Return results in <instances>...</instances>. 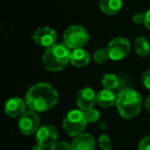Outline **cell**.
Instances as JSON below:
<instances>
[{
	"label": "cell",
	"mask_w": 150,
	"mask_h": 150,
	"mask_svg": "<svg viewBox=\"0 0 150 150\" xmlns=\"http://www.w3.org/2000/svg\"><path fill=\"white\" fill-rule=\"evenodd\" d=\"M59 100V94L52 86L45 82H38L28 90L26 104L34 112H45L54 108Z\"/></svg>",
	"instance_id": "6da1fadb"
},
{
	"label": "cell",
	"mask_w": 150,
	"mask_h": 150,
	"mask_svg": "<svg viewBox=\"0 0 150 150\" xmlns=\"http://www.w3.org/2000/svg\"><path fill=\"white\" fill-rule=\"evenodd\" d=\"M71 48L65 43H54L47 47L42 56V64L50 72H58L64 69L70 62Z\"/></svg>",
	"instance_id": "7a4b0ae2"
},
{
	"label": "cell",
	"mask_w": 150,
	"mask_h": 150,
	"mask_svg": "<svg viewBox=\"0 0 150 150\" xmlns=\"http://www.w3.org/2000/svg\"><path fill=\"white\" fill-rule=\"evenodd\" d=\"M116 107L120 116L125 119L136 117L141 111L142 97L133 88H123L117 95Z\"/></svg>",
	"instance_id": "3957f363"
},
{
	"label": "cell",
	"mask_w": 150,
	"mask_h": 150,
	"mask_svg": "<svg viewBox=\"0 0 150 150\" xmlns=\"http://www.w3.org/2000/svg\"><path fill=\"white\" fill-rule=\"evenodd\" d=\"M88 123L86 112L82 110H71L65 116L63 120V129L71 137H76L83 133Z\"/></svg>",
	"instance_id": "277c9868"
},
{
	"label": "cell",
	"mask_w": 150,
	"mask_h": 150,
	"mask_svg": "<svg viewBox=\"0 0 150 150\" xmlns=\"http://www.w3.org/2000/svg\"><path fill=\"white\" fill-rule=\"evenodd\" d=\"M64 43L71 50L83 48L88 41V34L82 26L73 25L67 28L63 34Z\"/></svg>",
	"instance_id": "5b68a950"
},
{
	"label": "cell",
	"mask_w": 150,
	"mask_h": 150,
	"mask_svg": "<svg viewBox=\"0 0 150 150\" xmlns=\"http://www.w3.org/2000/svg\"><path fill=\"white\" fill-rule=\"evenodd\" d=\"M18 127L23 135L32 136L37 133L40 127V120L36 112L30 110L25 111L18 120Z\"/></svg>",
	"instance_id": "8992f818"
},
{
	"label": "cell",
	"mask_w": 150,
	"mask_h": 150,
	"mask_svg": "<svg viewBox=\"0 0 150 150\" xmlns=\"http://www.w3.org/2000/svg\"><path fill=\"white\" fill-rule=\"evenodd\" d=\"M131 50V44L127 38L116 37L109 42L107 52L109 59L112 61H120L129 54Z\"/></svg>",
	"instance_id": "52a82bcc"
},
{
	"label": "cell",
	"mask_w": 150,
	"mask_h": 150,
	"mask_svg": "<svg viewBox=\"0 0 150 150\" xmlns=\"http://www.w3.org/2000/svg\"><path fill=\"white\" fill-rule=\"evenodd\" d=\"M36 135L37 145L43 148H50L57 143L58 140V131L54 125H45L39 127Z\"/></svg>",
	"instance_id": "ba28073f"
},
{
	"label": "cell",
	"mask_w": 150,
	"mask_h": 150,
	"mask_svg": "<svg viewBox=\"0 0 150 150\" xmlns=\"http://www.w3.org/2000/svg\"><path fill=\"white\" fill-rule=\"evenodd\" d=\"M33 40L41 47H50L57 41V33L50 27H40L34 32Z\"/></svg>",
	"instance_id": "9c48e42d"
},
{
	"label": "cell",
	"mask_w": 150,
	"mask_h": 150,
	"mask_svg": "<svg viewBox=\"0 0 150 150\" xmlns=\"http://www.w3.org/2000/svg\"><path fill=\"white\" fill-rule=\"evenodd\" d=\"M76 103L78 108L86 112L94 108V105L97 103V95L91 88H81L77 94Z\"/></svg>",
	"instance_id": "30bf717a"
},
{
	"label": "cell",
	"mask_w": 150,
	"mask_h": 150,
	"mask_svg": "<svg viewBox=\"0 0 150 150\" xmlns=\"http://www.w3.org/2000/svg\"><path fill=\"white\" fill-rule=\"evenodd\" d=\"M26 101H24L23 99L18 98H11L6 101L4 105V112L7 116L11 117V118H15V117L21 116L24 112H25L26 109Z\"/></svg>",
	"instance_id": "8fae6325"
},
{
	"label": "cell",
	"mask_w": 150,
	"mask_h": 150,
	"mask_svg": "<svg viewBox=\"0 0 150 150\" xmlns=\"http://www.w3.org/2000/svg\"><path fill=\"white\" fill-rule=\"evenodd\" d=\"M96 141L88 133H82L76 136L71 144L72 150H95Z\"/></svg>",
	"instance_id": "7c38bea8"
},
{
	"label": "cell",
	"mask_w": 150,
	"mask_h": 150,
	"mask_svg": "<svg viewBox=\"0 0 150 150\" xmlns=\"http://www.w3.org/2000/svg\"><path fill=\"white\" fill-rule=\"evenodd\" d=\"M117 96L112 90H104L100 91L97 94V104L102 108H110L116 103Z\"/></svg>",
	"instance_id": "4fadbf2b"
},
{
	"label": "cell",
	"mask_w": 150,
	"mask_h": 150,
	"mask_svg": "<svg viewBox=\"0 0 150 150\" xmlns=\"http://www.w3.org/2000/svg\"><path fill=\"white\" fill-rule=\"evenodd\" d=\"M90 62V54L84 48H76L71 52L70 63L76 68L86 67Z\"/></svg>",
	"instance_id": "5bb4252c"
},
{
	"label": "cell",
	"mask_w": 150,
	"mask_h": 150,
	"mask_svg": "<svg viewBox=\"0 0 150 150\" xmlns=\"http://www.w3.org/2000/svg\"><path fill=\"white\" fill-rule=\"evenodd\" d=\"M99 6L104 13L114 16L120 11L122 7V0H99Z\"/></svg>",
	"instance_id": "9a60e30c"
},
{
	"label": "cell",
	"mask_w": 150,
	"mask_h": 150,
	"mask_svg": "<svg viewBox=\"0 0 150 150\" xmlns=\"http://www.w3.org/2000/svg\"><path fill=\"white\" fill-rule=\"evenodd\" d=\"M135 50L139 57L145 58L150 52V43L144 36H139L135 40Z\"/></svg>",
	"instance_id": "2e32d148"
},
{
	"label": "cell",
	"mask_w": 150,
	"mask_h": 150,
	"mask_svg": "<svg viewBox=\"0 0 150 150\" xmlns=\"http://www.w3.org/2000/svg\"><path fill=\"white\" fill-rule=\"evenodd\" d=\"M102 86H104V88H107V90H115L119 86L120 84V80L117 77L115 74H112V73H107L103 76L102 80Z\"/></svg>",
	"instance_id": "e0dca14e"
},
{
	"label": "cell",
	"mask_w": 150,
	"mask_h": 150,
	"mask_svg": "<svg viewBox=\"0 0 150 150\" xmlns=\"http://www.w3.org/2000/svg\"><path fill=\"white\" fill-rule=\"evenodd\" d=\"M93 58H94L95 62L98 63V64H102V63L106 62L109 59V54L107 50L105 48H98V50H95L94 54H93Z\"/></svg>",
	"instance_id": "ac0fdd59"
},
{
	"label": "cell",
	"mask_w": 150,
	"mask_h": 150,
	"mask_svg": "<svg viewBox=\"0 0 150 150\" xmlns=\"http://www.w3.org/2000/svg\"><path fill=\"white\" fill-rule=\"evenodd\" d=\"M99 146H100L101 150H111V140L110 137L105 134H102V135L99 137Z\"/></svg>",
	"instance_id": "d6986e66"
},
{
	"label": "cell",
	"mask_w": 150,
	"mask_h": 150,
	"mask_svg": "<svg viewBox=\"0 0 150 150\" xmlns=\"http://www.w3.org/2000/svg\"><path fill=\"white\" fill-rule=\"evenodd\" d=\"M86 117L88 119V122H97L100 118V112L97 109H91L86 111Z\"/></svg>",
	"instance_id": "ffe728a7"
},
{
	"label": "cell",
	"mask_w": 150,
	"mask_h": 150,
	"mask_svg": "<svg viewBox=\"0 0 150 150\" xmlns=\"http://www.w3.org/2000/svg\"><path fill=\"white\" fill-rule=\"evenodd\" d=\"M50 150H72V149H71L70 144H68L65 141H61V142H57L54 145H52L50 148Z\"/></svg>",
	"instance_id": "44dd1931"
},
{
	"label": "cell",
	"mask_w": 150,
	"mask_h": 150,
	"mask_svg": "<svg viewBox=\"0 0 150 150\" xmlns=\"http://www.w3.org/2000/svg\"><path fill=\"white\" fill-rule=\"evenodd\" d=\"M138 150H150V136L143 138L139 142L138 145Z\"/></svg>",
	"instance_id": "7402d4cb"
},
{
	"label": "cell",
	"mask_w": 150,
	"mask_h": 150,
	"mask_svg": "<svg viewBox=\"0 0 150 150\" xmlns=\"http://www.w3.org/2000/svg\"><path fill=\"white\" fill-rule=\"evenodd\" d=\"M142 83L145 86V88L150 91V69L146 70L142 75Z\"/></svg>",
	"instance_id": "603a6c76"
},
{
	"label": "cell",
	"mask_w": 150,
	"mask_h": 150,
	"mask_svg": "<svg viewBox=\"0 0 150 150\" xmlns=\"http://www.w3.org/2000/svg\"><path fill=\"white\" fill-rule=\"evenodd\" d=\"M144 21H145V13H137L133 16V22L137 25L144 24Z\"/></svg>",
	"instance_id": "cb8c5ba5"
},
{
	"label": "cell",
	"mask_w": 150,
	"mask_h": 150,
	"mask_svg": "<svg viewBox=\"0 0 150 150\" xmlns=\"http://www.w3.org/2000/svg\"><path fill=\"white\" fill-rule=\"evenodd\" d=\"M144 26L150 30V9H148L145 13V21H144Z\"/></svg>",
	"instance_id": "d4e9b609"
},
{
	"label": "cell",
	"mask_w": 150,
	"mask_h": 150,
	"mask_svg": "<svg viewBox=\"0 0 150 150\" xmlns=\"http://www.w3.org/2000/svg\"><path fill=\"white\" fill-rule=\"evenodd\" d=\"M145 108H146V111L150 114V95L147 97L145 101Z\"/></svg>",
	"instance_id": "484cf974"
},
{
	"label": "cell",
	"mask_w": 150,
	"mask_h": 150,
	"mask_svg": "<svg viewBox=\"0 0 150 150\" xmlns=\"http://www.w3.org/2000/svg\"><path fill=\"white\" fill-rule=\"evenodd\" d=\"M31 150H44V148L41 147V146H39V145H35L31 148Z\"/></svg>",
	"instance_id": "4316f807"
}]
</instances>
